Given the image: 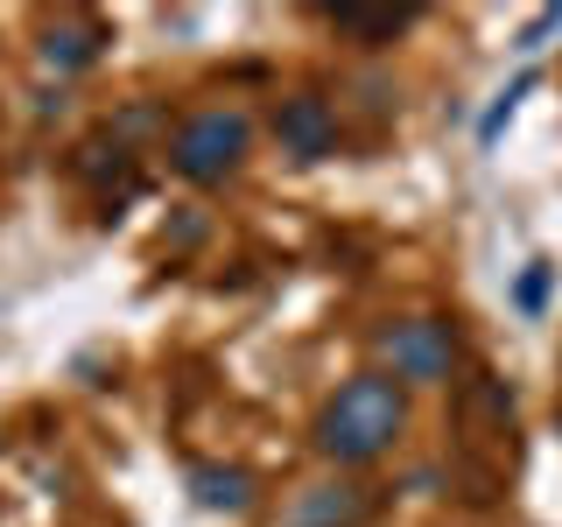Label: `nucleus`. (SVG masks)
Instances as JSON below:
<instances>
[{
	"label": "nucleus",
	"instance_id": "obj_1",
	"mask_svg": "<svg viewBox=\"0 0 562 527\" xmlns=\"http://www.w3.org/2000/svg\"><path fill=\"white\" fill-rule=\"evenodd\" d=\"M401 429H408V394H401V380L394 373H359L324 401V415H316V450H324L330 464H373V457L394 450Z\"/></svg>",
	"mask_w": 562,
	"mask_h": 527
},
{
	"label": "nucleus",
	"instance_id": "obj_2",
	"mask_svg": "<svg viewBox=\"0 0 562 527\" xmlns=\"http://www.w3.org/2000/svg\"><path fill=\"white\" fill-rule=\"evenodd\" d=\"M246 148H254V120L239 113V105H204V113H190L183 127L169 141V162L176 176H190V183H225Z\"/></svg>",
	"mask_w": 562,
	"mask_h": 527
},
{
	"label": "nucleus",
	"instance_id": "obj_3",
	"mask_svg": "<svg viewBox=\"0 0 562 527\" xmlns=\"http://www.w3.org/2000/svg\"><path fill=\"white\" fill-rule=\"evenodd\" d=\"M380 359L408 386H443L450 366H457V330L443 316H401V324L380 330Z\"/></svg>",
	"mask_w": 562,
	"mask_h": 527
},
{
	"label": "nucleus",
	"instance_id": "obj_4",
	"mask_svg": "<svg viewBox=\"0 0 562 527\" xmlns=\"http://www.w3.org/2000/svg\"><path fill=\"white\" fill-rule=\"evenodd\" d=\"M274 141H281V155H295V162H324V155H338V113H330V99L289 92L274 105Z\"/></svg>",
	"mask_w": 562,
	"mask_h": 527
},
{
	"label": "nucleus",
	"instance_id": "obj_5",
	"mask_svg": "<svg viewBox=\"0 0 562 527\" xmlns=\"http://www.w3.org/2000/svg\"><path fill=\"white\" fill-rule=\"evenodd\" d=\"M366 514H373V492L366 485H310L295 500L289 527H366Z\"/></svg>",
	"mask_w": 562,
	"mask_h": 527
},
{
	"label": "nucleus",
	"instance_id": "obj_6",
	"mask_svg": "<svg viewBox=\"0 0 562 527\" xmlns=\"http://www.w3.org/2000/svg\"><path fill=\"white\" fill-rule=\"evenodd\" d=\"M105 49V29L99 22H57L43 29V43H35V57H43V70H57V78H70V70H85Z\"/></svg>",
	"mask_w": 562,
	"mask_h": 527
},
{
	"label": "nucleus",
	"instance_id": "obj_7",
	"mask_svg": "<svg viewBox=\"0 0 562 527\" xmlns=\"http://www.w3.org/2000/svg\"><path fill=\"white\" fill-rule=\"evenodd\" d=\"M190 492L204 514H246L254 506V479L239 464H190Z\"/></svg>",
	"mask_w": 562,
	"mask_h": 527
},
{
	"label": "nucleus",
	"instance_id": "obj_8",
	"mask_svg": "<svg viewBox=\"0 0 562 527\" xmlns=\"http://www.w3.org/2000/svg\"><path fill=\"white\" fill-rule=\"evenodd\" d=\"M415 22V8H330V29L338 35H359V43H394L401 29Z\"/></svg>",
	"mask_w": 562,
	"mask_h": 527
},
{
	"label": "nucleus",
	"instance_id": "obj_9",
	"mask_svg": "<svg viewBox=\"0 0 562 527\" xmlns=\"http://www.w3.org/2000/svg\"><path fill=\"white\" fill-rule=\"evenodd\" d=\"M549 289H555V260H527L520 281H514V310L541 316V310H549Z\"/></svg>",
	"mask_w": 562,
	"mask_h": 527
},
{
	"label": "nucleus",
	"instance_id": "obj_10",
	"mask_svg": "<svg viewBox=\"0 0 562 527\" xmlns=\"http://www.w3.org/2000/svg\"><path fill=\"white\" fill-rule=\"evenodd\" d=\"M527 92H535V70H527V78H514V85H506V92H499V99H492V105H485V120H479V141H485V148H492V141H499V134H506V120H514V105H520Z\"/></svg>",
	"mask_w": 562,
	"mask_h": 527
},
{
	"label": "nucleus",
	"instance_id": "obj_11",
	"mask_svg": "<svg viewBox=\"0 0 562 527\" xmlns=\"http://www.w3.org/2000/svg\"><path fill=\"white\" fill-rule=\"evenodd\" d=\"M549 35H562V8H541V14H535V22H527V29H520V43H514V49H520V57H535V49H541V43H549Z\"/></svg>",
	"mask_w": 562,
	"mask_h": 527
}]
</instances>
